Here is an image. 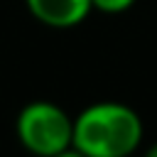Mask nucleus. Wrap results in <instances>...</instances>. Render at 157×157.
I'll return each instance as SVG.
<instances>
[{
    "label": "nucleus",
    "mask_w": 157,
    "mask_h": 157,
    "mask_svg": "<svg viewBox=\"0 0 157 157\" xmlns=\"http://www.w3.org/2000/svg\"><path fill=\"white\" fill-rule=\"evenodd\" d=\"M142 135V118L120 101L91 103L74 118V147L86 157H132Z\"/></svg>",
    "instance_id": "1"
},
{
    "label": "nucleus",
    "mask_w": 157,
    "mask_h": 157,
    "mask_svg": "<svg viewBox=\"0 0 157 157\" xmlns=\"http://www.w3.org/2000/svg\"><path fill=\"white\" fill-rule=\"evenodd\" d=\"M52 157H86V155L71 145V147H66V150H61V152H56V155H52Z\"/></svg>",
    "instance_id": "5"
},
{
    "label": "nucleus",
    "mask_w": 157,
    "mask_h": 157,
    "mask_svg": "<svg viewBox=\"0 0 157 157\" xmlns=\"http://www.w3.org/2000/svg\"><path fill=\"white\" fill-rule=\"evenodd\" d=\"M142 157H157V140H155V142L145 150V155H142Z\"/></svg>",
    "instance_id": "6"
},
{
    "label": "nucleus",
    "mask_w": 157,
    "mask_h": 157,
    "mask_svg": "<svg viewBox=\"0 0 157 157\" xmlns=\"http://www.w3.org/2000/svg\"><path fill=\"white\" fill-rule=\"evenodd\" d=\"M15 132L29 155L52 157L74 145V118L52 101H32L17 113Z\"/></svg>",
    "instance_id": "2"
},
{
    "label": "nucleus",
    "mask_w": 157,
    "mask_h": 157,
    "mask_svg": "<svg viewBox=\"0 0 157 157\" xmlns=\"http://www.w3.org/2000/svg\"><path fill=\"white\" fill-rule=\"evenodd\" d=\"M93 2V10L98 12H105V15H120L125 10H130L137 0H91Z\"/></svg>",
    "instance_id": "4"
},
{
    "label": "nucleus",
    "mask_w": 157,
    "mask_h": 157,
    "mask_svg": "<svg viewBox=\"0 0 157 157\" xmlns=\"http://www.w3.org/2000/svg\"><path fill=\"white\" fill-rule=\"evenodd\" d=\"M29 15L52 29H71L88 20L93 2L91 0H25Z\"/></svg>",
    "instance_id": "3"
}]
</instances>
